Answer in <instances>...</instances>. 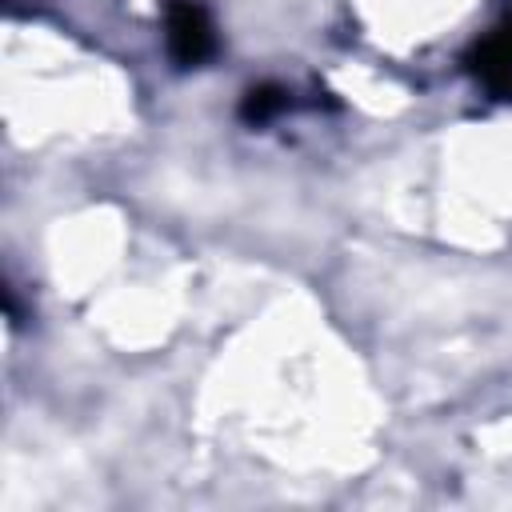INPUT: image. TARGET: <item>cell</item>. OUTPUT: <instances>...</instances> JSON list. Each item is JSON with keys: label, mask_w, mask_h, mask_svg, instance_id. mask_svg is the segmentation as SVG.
<instances>
[{"label": "cell", "mask_w": 512, "mask_h": 512, "mask_svg": "<svg viewBox=\"0 0 512 512\" xmlns=\"http://www.w3.org/2000/svg\"><path fill=\"white\" fill-rule=\"evenodd\" d=\"M216 48V32L208 12L196 0H172L168 4V52L180 68H192L208 60Z\"/></svg>", "instance_id": "obj_1"}, {"label": "cell", "mask_w": 512, "mask_h": 512, "mask_svg": "<svg viewBox=\"0 0 512 512\" xmlns=\"http://www.w3.org/2000/svg\"><path fill=\"white\" fill-rule=\"evenodd\" d=\"M472 72L500 96H512V20H504L476 52H472Z\"/></svg>", "instance_id": "obj_2"}, {"label": "cell", "mask_w": 512, "mask_h": 512, "mask_svg": "<svg viewBox=\"0 0 512 512\" xmlns=\"http://www.w3.org/2000/svg\"><path fill=\"white\" fill-rule=\"evenodd\" d=\"M280 108H284V88H276V84H260V88H252V92L244 96L240 116L252 120V124H264V120H272Z\"/></svg>", "instance_id": "obj_3"}]
</instances>
